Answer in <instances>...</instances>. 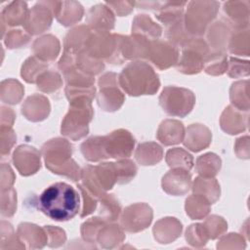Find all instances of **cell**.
Masks as SVG:
<instances>
[{
  "label": "cell",
  "instance_id": "obj_12",
  "mask_svg": "<svg viewBox=\"0 0 250 250\" xmlns=\"http://www.w3.org/2000/svg\"><path fill=\"white\" fill-rule=\"evenodd\" d=\"M26 3L21 1L10 3L2 12V21H6L9 25L24 23L27 18Z\"/></svg>",
  "mask_w": 250,
  "mask_h": 250
},
{
  "label": "cell",
  "instance_id": "obj_7",
  "mask_svg": "<svg viewBox=\"0 0 250 250\" xmlns=\"http://www.w3.org/2000/svg\"><path fill=\"white\" fill-rule=\"evenodd\" d=\"M207 55V46L201 40L189 41L184 50L180 69L185 73H195L203 67V59Z\"/></svg>",
  "mask_w": 250,
  "mask_h": 250
},
{
  "label": "cell",
  "instance_id": "obj_4",
  "mask_svg": "<svg viewBox=\"0 0 250 250\" xmlns=\"http://www.w3.org/2000/svg\"><path fill=\"white\" fill-rule=\"evenodd\" d=\"M71 100H73L71 101V109L62 122V133L77 140L87 135V124L91 120L93 112L87 97H76Z\"/></svg>",
  "mask_w": 250,
  "mask_h": 250
},
{
  "label": "cell",
  "instance_id": "obj_11",
  "mask_svg": "<svg viewBox=\"0 0 250 250\" xmlns=\"http://www.w3.org/2000/svg\"><path fill=\"white\" fill-rule=\"evenodd\" d=\"M183 136V124L176 120H166L162 122L158 131V139L166 146L182 142Z\"/></svg>",
  "mask_w": 250,
  "mask_h": 250
},
{
  "label": "cell",
  "instance_id": "obj_9",
  "mask_svg": "<svg viewBox=\"0 0 250 250\" xmlns=\"http://www.w3.org/2000/svg\"><path fill=\"white\" fill-rule=\"evenodd\" d=\"M148 57L159 68H166L176 62L178 50L168 42L156 41L149 46Z\"/></svg>",
  "mask_w": 250,
  "mask_h": 250
},
{
  "label": "cell",
  "instance_id": "obj_2",
  "mask_svg": "<svg viewBox=\"0 0 250 250\" xmlns=\"http://www.w3.org/2000/svg\"><path fill=\"white\" fill-rule=\"evenodd\" d=\"M134 138L125 130L112 132L105 137H93L81 146L85 158L97 161L108 157H127L134 147Z\"/></svg>",
  "mask_w": 250,
  "mask_h": 250
},
{
  "label": "cell",
  "instance_id": "obj_13",
  "mask_svg": "<svg viewBox=\"0 0 250 250\" xmlns=\"http://www.w3.org/2000/svg\"><path fill=\"white\" fill-rule=\"evenodd\" d=\"M94 9L100 17H98L90 10L88 14V21L90 24L92 26H95L99 31H103L102 28H112L114 20L113 15L109 11L108 7L104 5H97L94 6Z\"/></svg>",
  "mask_w": 250,
  "mask_h": 250
},
{
  "label": "cell",
  "instance_id": "obj_3",
  "mask_svg": "<svg viewBox=\"0 0 250 250\" xmlns=\"http://www.w3.org/2000/svg\"><path fill=\"white\" fill-rule=\"evenodd\" d=\"M119 84L131 96L152 95L159 88V80L154 70L146 62H135L123 68Z\"/></svg>",
  "mask_w": 250,
  "mask_h": 250
},
{
  "label": "cell",
  "instance_id": "obj_10",
  "mask_svg": "<svg viewBox=\"0 0 250 250\" xmlns=\"http://www.w3.org/2000/svg\"><path fill=\"white\" fill-rule=\"evenodd\" d=\"M51 21V14L47 6L43 2H40L29 12L24 23L25 28L29 32L40 33L50 26Z\"/></svg>",
  "mask_w": 250,
  "mask_h": 250
},
{
  "label": "cell",
  "instance_id": "obj_15",
  "mask_svg": "<svg viewBox=\"0 0 250 250\" xmlns=\"http://www.w3.org/2000/svg\"><path fill=\"white\" fill-rule=\"evenodd\" d=\"M167 162L171 167H184L186 170H189L192 167V157L188 152L184 151L182 157H176L171 150L167 152Z\"/></svg>",
  "mask_w": 250,
  "mask_h": 250
},
{
  "label": "cell",
  "instance_id": "obj_8",
  "mask_svg": "<svg viewBox=\"0 0 250 250\" xmlns=\"http://www.w3.org/2000/svg\"><path fill=\"white\" fill-rule=\"evenodd\" d=\"M13 161L21 174L24 176L33 174L40 168L39 152L28 146H19L14 153Z\"/></svg>",
  "mask_w": 250,
  "mask_h": 250
},
{
  "label": "cell",
  "instance_id": "obj_5",
  "mask_svg": "<svg viewBox=\"0 0 250 250\" xmlns=\"http://www.w3.org/2000/svg\"><path fill=\"white\" fill-rule=\"evenodd\" d=\"M160 105L170 115L184 117L193 107L194 95L187 89L178 87H166L159 98Z\"/></svg>",
  "mask_w": 250,
  "mask_h": 250
},
{
  "label": "cell",
  "instance_id": "obj_1",
  "mask_svg": "<svg viewBox=\"0 0 250 250\" xmlns=\"http://www.w3.org/2000/svg\"><path fill=\"white\" fill-rule=\"evenodd\" d=\"M39 209L50 219L64 222L75 217L80 208L78 191L66 183H56L40 195Z\"/></svg>",
  "mask_w": 250,
  "mask_h": 250
},
{
  "label": "cell",
  "instance_id": "obj_6",
  "mask_svg": "<svg viewBox=\"0 0 250 250\" xmlns=\"http://www.w3.org/2000/svg\"><path fill=\"white\" fill-rule=\"evenodd\" d=\"M219 7L218 2L204 1V2H190L188 3V9L186 16L187 28L190 27L195 21H198V34L204 32L205 26L215 17L217 9Z\"/></svg>",
  "mask_w": 250,
  "mask_h": 250
},
{
  "label": "cell",
  "instance_id": "obj_14",
  "mask_svg": "<svg viewBox=\"0 0 250 250\" xmlns=\"http://www.w3.org/2000/svg\"><path fill=\"white\" fill-rule=\"evenodd\" d=\"M146 28L144 32H148V35L153 37H158L161 34V28L158 24L153 22L151 19L146 15H138L134 20L133 30L134 32L142 28Z\"/></svg>",
  "mask_w": 250,
  "mask_h": 250
}]
</instances>
